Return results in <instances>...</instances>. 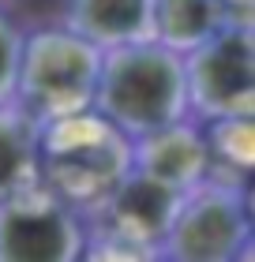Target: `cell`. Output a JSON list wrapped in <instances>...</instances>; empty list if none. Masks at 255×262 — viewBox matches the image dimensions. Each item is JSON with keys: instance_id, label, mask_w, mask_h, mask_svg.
I'll return each instance as SVG.
<instances>
[{"instance_id": "obj_9", "label": "cell", "mask_w": 255, "mask_h": 262, "mask_svg": "<svg viewBox=\"0 0 255 262\" xmlns=\"http://www.w3.org/2000/svg\"><path fill=\"white\" fill-rule=\"evenodd\" d=\"M150 0H71V27L94 45L135 41L147 30Z\"/></svg>"}, {"instance_id": "obj_7", "label": "cell", "mask_w": 255, "mask_h": 262, "mask_svg": "<svg viewBox=\"0 0 255 262\" xmlns=\"http://www.w3.org/2000/svg\"><path fill=\"white\" fill-rule=\"evenodd\" d=\"M109 206H113V221L128 236L158 240V236L169 232V225L176 217V187L139 169L135 176H124L113 187Z\"/></svg>"}, {"instance_id": "obj_10", "label": "cell", "mask_w": 255, "mask_h": 262, "mask_svg": "<svg viewBox=\"0 0 255 262\" xmlns=\"http://www.w3.org/2000/svg\"><path fill=\"white\" fill-rule=\"evenodd\" d=\"M147 27L169 49H191L218 27V0H150Z\"/></svg>"}, {"instance_id": "obj_5", "label": "cell", "mask_w": 255, "mask_h": 262, "mask_svg": "<svg viewBox=\"0 0 255 262\" xmlns=\"http://www.w3.org/2000/svg\"><path fill=\"white\" fill-rule=\"evenodd\" d=\"M113 124H105L102 139L94 142H60L53 154H45V176L60 195L68 199H90L98 191H109V184L120 176V146L113 139Z\"/></svg>"}, {"instance_id": "obj_2", "label": "cell", "mask_w": 255, "mask_h": 262, "mask_svg": "<svg viewBox=\"0 0 255 262\" xmlns=\"http://www.w3.org/2000/svg\"><path fill=\"white\" fill-rule=\"evenodd\" d=\"M98 64L102 56L90 38L45 30L19 45L15 86L38 109H71V101H83L90 94Z\"/></svg>"}, {"instance_id": "obj_8", "label": "cell", "mask_w": 255, "mask_h": 262, "mask_svg": "<svg viewBox=\"0 0 255 262\" xmlns=\"http://www.w3.org/2000/svg\"><path fill=\"white\" fill-rule=\"evenodd\" d=\"M139 139H143V172L173 184L176 191L184 184L199 180V172L206 165V150L195 139V131L165 124V127H154V131H147V135H139Z\"/></svg>"}, {"instance_id": "obj_1", "label": "cell", "mask_w": 255, "mask_h": 262, "mask_svg": "<svg viewBox=\"0 0 255 262\" xmlns=\"http://www.w3.org/2000/svg\"><path fill=\"white\" fill-rule=\"evenodd\" d=\"M94 105L102 120L128 135H147L180 116L184 105V64L169 45H124L98 64Z\"/></svg>"}, {"instance_id": "obj_6", "label": "cell", "mask_w": 255, "mask_h": 262, "mask_svg": "<svg viewBox=\"0 0 255 262\" xmlns=\"http://www.w3.org/2000/svg\"><path fill=\"white\" fill-rule=\"evenodd\" d=\"M71 255V225L60 210H4L0 258L8 262H60Z\"/></svg>"}, {"instance_id": "obj_3", "label": "cell", "mask_w": 255, "mask_h": 262, "mask_svg": "<svg viewBox=\"0 0 255 262\" xmlns=\"http://www.w3.org/2000/svg\"><path fill=\"white\" fill-rule=\"evenodd\" d=\"M191 49H195V56L184 68V94H191V101L214 116L248 113L255 90V53L248 34L214 30Z\"/></svg>"}, {"instance_id": "obj_4", "label": "cell", "mask_w": 255, "mask_h": 262, "mask_svg": "<svg viewBox=\"0 0 255 262\" xmlns=\"http://www.w3.org/2000/svg\"><path fill=\"white\" fill-rule=\"evenodd\" d=\"M169 255L188 262L233 258L248 240V213L225 195H206L173 217L169 225Z\"/></svg>"}, {"instance_id": "obj_11", "label": "cell", "mask_w": 255, "mask_h": 262, "mask_svg": "<svg viewBox=\"0 0 255 262\" xmlns=\"http://www.w3.org/2000/svg\"><path fill=\"white\" fill-rule=\"evenodd\" d=\"M27 161H30V142L23 135V127L8 116H0V195L15 191Z\"/></svg>"}, {"instance_id": "obj_12", "label": "cell", "mask_w": 255, "mask_h": 262, "mask_svg": "<svg viewBox=\"0 0 255 262\" xmlns=\"http://www.w3.org/2000/svg\"><path fill=\"white\" fill-rule=\"evenodd\" d=\"M15 68H19V38L0 19V94H8L15 86Z\"/></svg>"}]
</instances>
